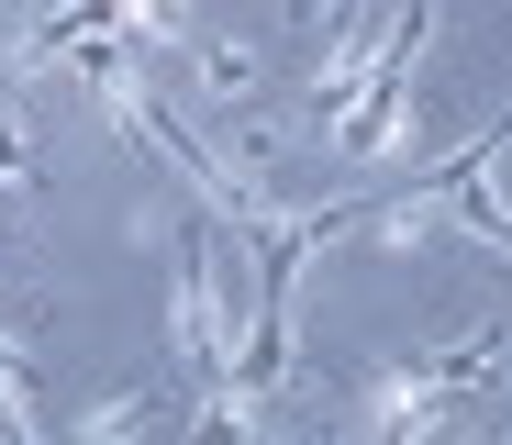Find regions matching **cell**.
<instances>
[{
    "mask_svg": "<svg viewBox=\"0 0 512 445\" xmlns=\"http://www.w3.org/2000/svg\"><path fill=\"white\" fill-rule=\"evenodd\" d=\"M23 190H34V145L12 123V78H0V201H23Z\"/></svg>",
    "mask_w": 512,
    "mask_h": 445,
    "instance_id": "6da1fadb",
    "label": "cell"
}]
</instances>
